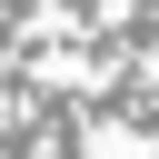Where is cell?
Masks as SVG:
<instances>
[{
    "instance_id": "cell-1",
    "label": "cell",
    "mask_w": 159,
    "mask_h": 159,
    "mask_svg": "<svg viewBox=\"0 0 159 159\" xmlns=\"http://www.w3.org/2000/svg\"><path fill=\"white\" fill-rule=\"evenodd\" d=\"M80 159H159V139L129 129V119H89L80 129Z\"/></svg>"
}]
</instances>
